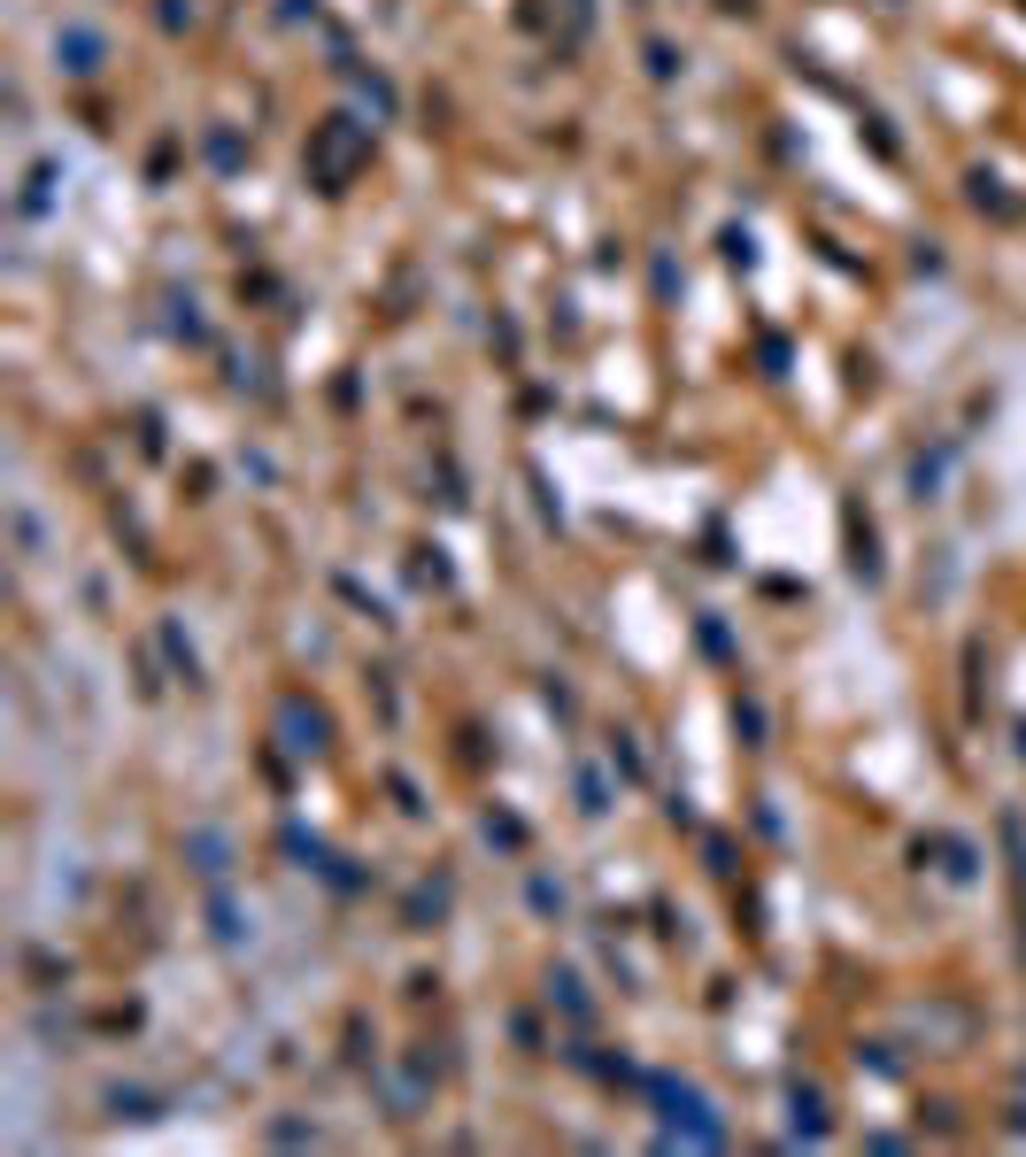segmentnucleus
Masks as SVG:
<instances>
[{"label":"nucleus","instance_id":"1","mask_svg":"<svg viewBox=\"0 0 1026 1157\" xmlns=\"http://www.w3.org/2000/svg\"><path fill=\"white\" fill-rule=\"evenodd\" d=\"M664 1104H672V1127H687L694 1143H718V1135H725V1127L710 1119V1104H702L694 1088H664Z\"/></svg>","mask_w":1026,"mask_h":1157},{"label":"nucleus","instance_id":"2","mask_svg":"<svg viewBox=\"0 0 1026 1157\" xmlns=\"http://www.w3.org/2000/svg\"><path fill=\"white\" fill-rule=\"evenodd\" d=\"M54 54H62V70H70V78H93V70H101V39H93L85 23L54 31Z\"/></svg>","mask_w":1026,"mask_h":1157}]
</instances>
